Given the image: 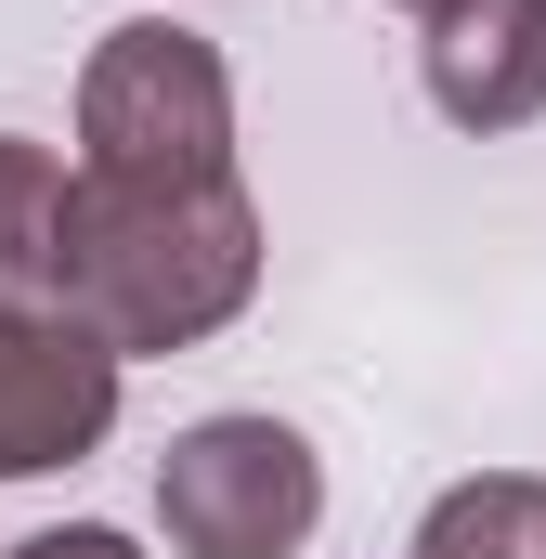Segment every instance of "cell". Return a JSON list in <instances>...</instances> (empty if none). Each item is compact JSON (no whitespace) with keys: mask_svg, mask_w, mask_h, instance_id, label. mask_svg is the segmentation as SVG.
Returning <instances> with one entry per match:
<instances>
[{"mask_svg":"<svg viewBox=\"0 0 546 559\" xmlns=\"http://www.w3.org/2000/svg\"><path fill=\"white\" fill-rule=\"evenodd\" d=\"M261 299V209L248 182H66V274H52V312L92 325L118 365L131 352H195L222 338L235 312Z\"/></svg>","mask_w":546,"mask_h":559,"instance_id":"cell-1","label":"cell"},{"mask_svg":"<svg viewBox=\"0 0 546 559\" xmlns=\"http://www.w3.org/2000/svg\"><path fill=\"white\" fill-rule=\"evenodd\" d=\"M79 169L92 182H235V66L169 26V13H131L92 39L79 66Z\"/></svg>","mask_w":546,"mask_h":559,"instance_id":"cell-2","label":"cell"},{"mask_svg":"<svg viewBox=\"0 0 546 559\" xmlns=\"http://www.w3.org/2000/svg\"><path fill=\"white\" fill-rule=\"evenodd\" d=\"M156 521L182 559H299L325 521V455L286 417H195L156 455Z\"/></svg>","mask_w":546,"mask_h":559,"instance_id":"cell-3","label":"cell"},{"mask_svg":"<svg viewBox=\"0 0 546 559\" xmlns=\"http://www.w3.org/2000/svg\"><path fill=\"white\" fill-rule=\"evenodd\" d=\"M118 391H131V365H118L92 325H66V312H39V299H0V481L79 468V455L118 429Z\"/></svg>","mask_w":546,"mask_h":559,"instance_id":"cell-4","label":"cell"},{"mask_svg":"<svg viewBox=\"0 0 546 559\" xmlns=\"http://www.w3.org/2000/svg\"><path fill=\"white\" fill-rule=\"evenodd\" d=\"M429 105L455 131L546 118V0H442L429 13Z\"/></svg>","mask_w":546,"mask_h":559,"instance_id":"cell-5","label":"cell"},{"mask_svg":"<svg viewBox=\"0 0 546 559\" xmlns=\"http://www.w3.org/2000/svg\"><path fill=\"white\" fill-rule=\"evenodd\" d=\"M66 156L26 131H0V299H39L52 312V274H66Z\"/></svg>","mask_w":546,"mask_h":559,"instance_id":"cell-6","label":"cell"},{"mask_svg":"<svg viewBox=\"0 0 546 559\" xmlns=\"http://www.w3.org/2000/svg\"><path fill=\"white\" fill-rule=\"evenodd\" d=\"M416 559H546V468H482V481L429 495Z\"/></svg>","mask_w":546,"mask_h":559,"instance_id":"cell-7","label":"cell"},{"mask_svg":"<svg viewBox=\"0 0 546 559\" xmlns=\"http://www.w3.org/2000/svg\"><path fill=\"white\" fill-rule=\"evenodd\" d=\"M13 559H143V547L118 534V521H66V534H26Z\"/></svg>","mask_w":546,"mask_h":559,"instance_id":"cell-8","label":"cell"},{"mask_svg":"<svg viewBox=\"0 0 546 559\" xmlns=\"http://www.w3.org/2000/svg\"><path fill=\"white\" fill-rule=\"evenodd\" d=\"M404 13H442V0H404Z\"/></svg>","mask_w":546,"mask_h":559,"instance_id":"cell-9","label":"cell"}]
</instances>
